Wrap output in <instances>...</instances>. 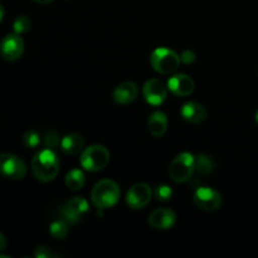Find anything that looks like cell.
<instances>
[{
    "label": "cell",
    "instance_id": "1",
    "mask_svg": "<svg viewBox=\"0 0 258 258\" xmlns=\"http://www.w3.org/2000/svg\"><path fill=\"white\" fill-rule=\"evenodd\" d=\"M32 171L40 181H52L59 171V160L52 149H44L34 155L32 160Z\"/></svg>",
    "mask_w": 258,
    "mask_h": 258
},
{
    "label": "cell",
    "instance_id": "2",
    "mask_svg": "<svg viewBox=\"0 0 258 258\" xmlns=\"http://www.w3.org/2000/svg\"><path fill=\"white\" fill-rule=\"evenodd\" d=\"M92 203L98 209H107L115 206L120 198V188L117 184L110 179L98 181L92 189Z\"/></svg>",
    "mask_w": 258,
    "mask_h": 258
},
{
    "label": "cell",
    "instance_id": "3",
    "mask_svg": "<svg viewBox=\"0 0 258 258\" xmlns=\"http://www.w3.org/2000/svg\"><path fill=\"white\" fill-rule=\"evenodd\" d=\"M150 63L154 70L161 75H170L175 72L180 63V57L169 48H156L150 55Z\"/></svg>",
    "mask_w": 258,
    "mask_h": 258
},
{
    "label": "cell",
    "instance_id": "4",
    "mask_svg": "<svg viewBox=\"0 0 258 258\" xmlns=\"http://www.w3.org/2000/svg\"><path fill=\"white\" fill-rule=\"evenodd\" d=\"M194 169H196V158L190 153H181L170 163L169 175L175 183H185L191 179Z\"/></svg>",
    "mask_w": 258,
    "mask_h": 258
},
{
    "label": "cell",
    "instance_id": "5",
    "mask_svg": "<svg viewBox=\"0 0 258 258\" xmlns=\"http://www.w3.org/2000/svg\"><path fill=\"white\" fill-rule=\"evenodd\" d=\"M110 161V153L102 145H92L81 155V165L90 171H100L106 168Z\"/></svg>",
    "mask_w": 258,
    "mask_h": 258
},
{
    "label": "cell",
    "instance_id": "6",
    "mask_svg": "<svg viewBox=\"0 0 258 258\" xmlns=\"http://www.w3.org/2000/svg\"><path fill=\"white\" fill-rule=\"evenodd\" d=\"M0 174L12 180H20L27 174V166L19 156L10 153L0 154Z\"/></svg>",
    "mask_w": 258,
    "mask_h": 258
},
{
    "label": "cell",
    "instance_id": "7",
    "mask_svg": "<svg viewBox=\"0 0 258 258\" xmlns=\"http://www.w3.org/2000/svg\"><path fill=\"white\" fill-rule=\"evenodd\" d=\"M193 201L203 211H217L222 206V196L208 186H198L193 194Z\"/></svg>",
    "mask_w": 258,
    "mask_h": 258
},
{
    "label": "cell",
    "instance_id": "8",
    "mask_svg": "<svg viewBox=\"0 0 258 258\" xmlns=\"http://www.w3.org/2000/svg\"><path fill=\"white\" fill-rule=\"evenodd\" d=\"M23 52H24V40L17 33L8 34L0 43V54L5 60L14 62L22 57Z\"/></svg>",
    "mask_w": 258,
    "mask_h": 258
},
{
    "label": "cell",
    "instance_id": "9",
    "mask_svg": "<svg viewBox=\"0 0 258 258\" xmlns=\"http://www.w3.org/2000/svg\"><path fill=\"white\" fill-rule=\"evenodd\" d=\"M153 197L151 188L145 183H138L130 188L126 194V203L133 209H143L148 206Z\"/></svg>",
    "mask_w": 258,
    "mask_h": 258
},
{
    "label": "cell",
    "instance_id": "10",
    "mask_svg": "<svg viewBox=\"0 0 258 258\" xmlns=\"http://www.w3.org/2000/svg\"><path fill=\"white\" fill-rule=\"evenodd\" d=\"M143 95L146 102L153 106H159L166 100L168 88L164 85L163 81L158 80V78H151V80L146 81V83L144 85Z\"/></svg>",
    "mask_w": 258,
    "mask_h": 258
},
{
    "label": "cell",
    "instance_id": "11",
    "mask_svg": "<svg viewBox=\"0 0 258 258\" xmlns=\"http://www.w3.org/2000/svg\"><path fill=\"white\" fill-rule=\"evenodd\" d=\"M87 212V201L82 197H75L66 204L64 209H63V216H64L66 221L71 222V223H77L86 216Z\"/></svg>",
    "mask_w": 258,
    "mask_h": 258
},
{
    "label": "cell",
    "instance_id": "12",
    "mask_svg": "<svg viewBox=\"0 0 258 258\" xmlns=\"http://www.w3.org/2000/svg\"><path fill=\"white\" fill-rule=\"evenodd\" d=\"M194 87H196V83H194L193 78L184 73L173 76L168 81V88L179 97H185V96L193 93Z\"/></svg>",
    "mask_w": 258,
    "mask_h": 258
},
{
    "label": "cell",
    "instance_id": "13",
    "mask_svg": "<svg viewBox=\"0 0 258 258\" xmlns=\"http://www.w3.org/2000/svg\"><path fill=\"white\" fill-rule=\"evenodd\" d=\"M176 216L171 209L161 208L156 209L149 216V224L153 228L159 229V231H165L170 229L175 224Z\"/></svg>",
    "mask_w": 258,
    "mask_h": 258
},
{
    "label": "cell",
    "instance_id": "14",
    "mask_svg": "<svg viewBox=\"0 0 258 258\" xmlns=\"http://www.w3.org/2000/svg\"><path fill=\"white\" fill-rule=\"evenodd\" d=\"M139 95L138 86L134 82L126 81V82L120 83L117 87L115 88L112 93V98L116 103L118 105H128L133 101L136 100Z\"/></svg>",
    "mask_w": 258,
    "mask_h": 258
},
{
    "label": "cell",
    "instance_id": "15",
    "mask_svg": "<svg viewBox=\"0 0 258 258\" xmlns=\"http://www.w3.org/2000/svg\"><path fill=\"white\" fill-rule=\"evenodd\" d=\"M180 113L184 120L190 123H194V125L202 123L207 117V111L204 110L203 106L197 102H186L181 107Z\"/></svg>",
    "mask_w": 258,
    "mask_h": 258
},
{
    "label": "cell",
    "instance_id": "16",
    "mask_svg": "<svg viewBox=\"0 0 258 258\" xmlns=\"http://www.w3.org/2000/svg\"><path fill=\"white\" fill-rule=\"evenodd\" d=\"M149 130L150 134L154 138H161L164 136V134L166 133V128H168V118H166L165 113L160 112V111H156L153 112L149 116L148 121Z\"/></svg>",
    "mask_w": 258,
    "mask_h": 258
},
{
    "label": "cell",
    "instance_id": "17",
    "mask_svg": "<svg viewBox=\"0 0 258 258\" xmlns=\"http://www.w3.org/2000/svg\"><path fill=\"white\" fill-rule=\"evenodd\" d=\"M83 148H85V139L78 134H70L60 140V149L70 155H76L82 151Z\"/></svg>",
    "mask_w": 258,
    "mask_h": 258
},
{
    "label": "cell",
    "instance_id": "18",
    "mask_svg": "<svg viewBox=\"0 0 258 258\" xmlns=\"http://www.w3.org/2000/svg\"><path fill=\"white\" fill-rule=\"evenodd\" d=\"M85 185V174L80 169H73L66 176V186L70 190H80Z\"/></svg>",
    "mask_w": 258,
    "mask_h": 258
},
{
    "label": "cell",
    "instance_id": "19",
    "mask_svg": "<svg viewBox=\"0 0 258 258\" xmlns=\"http://www.w3.org/2000/svg\"><path fill=\"white\" fill-rule=\"evenodd\" d=\"M196 170L202 175H209L214 171V161L206 154H199L196 158Z\"/></svg>",
    "mask_w": 258,
    "mask_h": 258
},
{
    "label": "cell",
    "instance_id": "20",
    "mask_svg": "<svg viewBox=\"0 0 258 258\" xmlns=\"http://www.w3.org/2000/svg\"><path fill=\"white\" fill-rule=\"evenodd\" d=\"M50 236L54 239H63L68 233V226L63 221H55L49 227Z\"/></svg>",
    "mask_w": 258,
    "mask_h": 258
},
{
    "label": "cell",
    "instance_id": "21",
    "mask_svg": "<svg viewBox=\"0 0 258 258\" xmlns=\"http://www.w3.org/2000/svg\"><path fill=\"white\" fill-rule=\"evenodd\" d=\"M30 19L25 15H19L17 17V19L13 23V30L17 34H23V33H27L30 29Z\"/></svg>",
    "mask_w": 258,
    "mask_h": 258
},
{
    "label": "cell",
    "instance_id": "22",
    "mask_svg": "<svg viewBox=\"0 0 258 258\" xmlns=\"http://www.w3.org/2000/svg\"><path fill=\"white\" fill-rule=\"evenodd\" d=\"M23 144H24L27 148H37L40 144V135L34 130L27 131V133L24 134V136H23Z\"/></svg>",
    "mask_w": 258,
    "mask_h": 258
},
{
    "label": "cell",
    "instance_id": "23",
    "mask_svg": "<svg viewBox=\"0 0 258 258\" xmlns=\"http://www.w3.org/2000/svg\"><path fill=\"white\" fill-rule=\"evenodd\" d=\"M171 196H173V190H171L168 185L156 186L155 197L158 198V201L168 202L169 199H171Z\"/></svg>",
    "mask_w": 258,
    "mask_h": 258
},
{
    "label": "cell",
    "instance_id": "24",
    "mask_svg": "<svg viewBox=\"0 0 258 258\" xmlns=\"http://www.w3.org/2000/svg\"><path fill=\"white\" fill-rule=\"evenodd\" d=\"M60 140H62V139L59 138V135H58L55 131H49L44 138L45 148L47 149L57 148L58 145H60Z\"/></svg>",
    "mask_w": 258,
    "mask_h": 258
},
{
    "label": "cell",
    "instance_id": "25",
    "mask_svg": "<svg viewBox=\"0 0 258 258\" xmlns=\"http://www.w3.org/2000/svg\"><path fill=\"white\" fill-rule=\"evenodd\" d=\"M180 60H181V62L185 63V64H190V63H193L194 60H196V54H194L193 50L186 49V50H184L183 53H181Z\"/></svg>",
    "mask_w": 258,
    "mask_h": 258
},
{
    "label": "cell",
    "instance_id": "26",
    "mask_svg": "<svg viewBox=\"0 0 258 258\" xmlns=\"http://www.w3.org/2000/svg\"><path fill=\"white\" fill-rule=\"evenodd\" d=\"M34 256L37 258H49L52 257V252H50V249L48 248V247L40 246L35 249Z\"/></svg>",
    "mask_w": 258,
    "mask_h": 258
},
{
    "label": "cell",
    "instance_id": "27",
    "mask_svg": "<svg viewBox=\"0 0 258 258\" xmlns=\"http://www.w3.org/2000/svg\"><path fill=\"white\" fill-rule=\"evenodd\" d=\"M5 247H7V238H5L4 234L0 233V251H3Z\"/></svg>",
    "mask_w": 258,
    "mask_h": 258
},
{
    "label": "cell",
    "instance_id": "28",
    "mask_svg": "<svg viewBox=\"0 0 258 258\" xmlns=\"http://www.w3.org/2000/svg\"><path fill=\"white\" fill-rule=\"evenodd\" d=\"M34 2L38 3V4H49L53 0H34Z\"/></svg>",
    "mask_w": 258,
    "mask_h": 258
},
{
    "label": "cell",
    "instance_id": "29",
    "mask_svg": "<svg viewBox=\"0 0 258 258\" xmlns=\"http://www.w3.org/2000/svg\"><path fill=\"white\" fill-rule=\"evenodd\" d=\"M4 18V8L0 5V22H2V19Z\"/></svg>",
    "mask_w": 258,
    "mask_h": 258
},
{
    "label": "cell",
    "instance_id": "30",
    "mask_svg": "<svg viewBox=\"0 0 258 258\" xmlns=\"http://www.w3.org/2000/svg\"><path fill=\"white\" fill-rule=\"evenodd\" d=\"M256 121H257V123H258V111L256 112Z\"/></svg>",
    "mask_w": 258,
    "mask_h": 258
}]
</instances>
